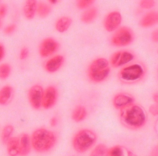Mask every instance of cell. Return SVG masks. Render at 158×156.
Returning a JSON list of instances; mask_svg holds the SVG:
<instances>
[{
  "mask_svg": "<svg viewBox=\"0 0 158 156\" xmlns=\"http://www.w3.org/2000/svg\"><path fill=\"white\" fill-rule=\"evenodd\" d=\"M120 110L121 122L125 127L137 129L142 127L146 124L147 114L141 106L133 103Z\"/></svg>",
  "mask_w": 158,
  "mask_h": 156,
  "instance_id": "6da1fadb",
  "label": "cell"
},
{
  "mask_svg": "<svg viewBox=\"0 0 158 156\" xmlns=\"http://www.w3.org/2000/svg\"><path fill=\"white\" fill-rule=\"evenodd\" d=\"M57 138L53 132L45 129L36 130L31 137L33 147L37 151L44 152L50 150L55 145Z\"/></svg>",
  "mask_w": 158,
  "mask_h": 156,
  "instance_id": "7a4b0ae2",
  "label": "cell"
},
{
  "mask_svg": "<svg viewBox=\"0 0 158 156\" xmlns=\"http://www.w3.org/2000/svg\"><path fill=\"white\" fill-rule=\"evenodd\" d=\"M97 140V136L94 131L87 129H82L74 137L73 146L77 152L84 153L94 145Z\"/></svg>",
  "mask_w": 158,
  "mask_h": 156,
  "instance_id": "3957f363",
  "label": "cell"
},
{
  "mask_svg": "<svg viewBox=\"0 0 158 156\" xmlns=\"http://www.w3.org/2000/svg\"><path fill=\"white\" fill-rule=\"evenodd\" d=\"M110 69L108 61L104 58L94 61L90 65L89 70L90 79L94 82H102L109 77Z\"/></svg>",
  "mask_w": 158,
  "mask_h": 156,
  "instance_id": "277c9868",
  "label": "cell"
},
{
  "mask_svg": "<svg viewBox=\"0 0 158 156\" xmlns=\"http://www.w3.org/2000/svg\"><path fill=\"white\" fill-rule=\"evenodd\" d=\"M144 71L138 64L130 65L123 68L119 74L121 81L124 83H131L140 80L144 76Z\"/></svg>",
  "mask_w": 158,
  "mask_h": 156,
  "instance_id": "5b68a950",
  "label": "cell"
},
{
  "mask_svg": "<svg viewBox=\"0 0 158 156\" xmlns=\"http://www.w3.org/2000/svg\"><path fill=\"white\" fill-rule=\"evenodd\" d=\"M133 40L132 32L129 29L123 27L115 33L112 38V42L115 46H123L129 44Z\"/></svg>",
  "mask_w": 158,
  "mask_h": 156,
  "instance_id": "8992f818",
  "label": "cell"
},
{
  "mask_svg": "<svg viewBox=\"0 0 158 156\" xmlns=\"http://www.w3.org/2000/svg\"><path fill=\"white\" fill-rule=\"evenodd\" d=\"M44 91L42 87L39 85H34L30 89L28 93L29 100L35 109H39L42 105Z\"/></svg>",
  "mask_w": 158,
  "mask_h": 156,
  "instance_id": "52a82bcc",
  "label": "cell"
},
{
  "mask_svg": "<svg viewBox=\"0 0 158 156\" xmlns=\"http://www.w3.org/2000/svg\"><path fill=\"white\" fill-rule=\"evenodd\" d=\"M58 97L56 88L52 86L48 87L44 91L42 105L46 109L53 107L56 103Z\"/></svg>",
  "mask_w": 158,
  "mask_h": 156,
  "instance_id": "ba28073f",
  "label": "cell"
},
{
  "mask_svg": "<svg viewBox=\"0 0 158 156\" xmlns=\"http://www.w3.org/2000/svg\"><path fill=\"white\" fill-rule=\"evenodd\" d=\"M60 47L59 43L52 38H47L42 43L40 47V54L43 57H47L55 53Z\"/></svg>",
  "mask_w": 158,
  "mask_h": 156,
  "instance_id": "9c48e42d",
  "label": "cell"
},
{
  "mask_svg": "<svg viewBox=\"0 0 158 156\" xmlns=\"http://www.w3.org/2000/svg\"><path fill=\"white\" fill-rule=\"evenodd\" d=\"M134 57V55L128 51H118L112 56L111 63L114 67H120L132 61Z\"/></svg>",
  "mask_w": 158,
  "mask_h": 156,
  "instance_id": "30bf717a",
  "label": "cell"
},
{
  "mask_svg": "<svg viewBox=\"0 0 158 156\" xmlns=\"http://www.w3.org/2000/svg\"><path fill=\"white\" fill-rule=\"evenodd\" d=\"M121 21V16L118 12L115 11L109 14L104 23L105 29L109 32H113L118 28Z\"/></svg>",
  "mask_w": 158,
  "mask_h": 156,
  "instance_id": "8fae6325",
  "label": "cell"
},
{
  "mask_svg": "<svg viewBox=\"0 0 158 156\" xmlns=\"http://www.w3.org/2000/svg\"><path fill=\"white\" fill-rule=\"evenodd\" d=\"M135 99L131 95L128 93H121L117 94L113 100L114 107L120 109L134 103Z\"/></svg>",
  "mask_w": 158,
  "mask_h": 156,
  "instance_id": "7c38bea8",
  "label": "cell"
},
{
  "mask_svg": "<svg viewBox=\"0 0 158 156\" xmlns=\"http://www.w3.org/2000/svg\"><path fill=\"white\" fill-rule=\"evenodd\" d=\"M64 59L61 55L56 56L49 60L46 63L45 68L47 71L53 73L57 71L61 67Z\"/></svg>",
  "mask_w": 158,
  "mask_h": 156,
  "instance_id": "4fadbf2b",
  "label": "cell"
},
{
  "mask_svg": "<svg viewBox=\"0 0 158 156\" xmlns=\"http://www.w3.org/2000/svg\"><path fill=\"white\" fill-rule=\"evenodd\" d=\"M20 138V151L19 154L26 155L28 154L31 150V140L27 134H23Z\"/></svg>",
  "mask_w": 158,
  "mask_h": 156,
  "instance_id": "5bb4252c",
  "label": "cell"
},
{
  "mask_svg": "<svg viewBox=\"0 0 158 156\" xmlns=\"http://www.w3.org/2000/svg\"><path fill=\"white\" fill-rule=\"evenodd\" d=\"M7 144V151L9 155L13 156L19 154L20 151L19 137H11Z\"/></svg>",
  "mask_w": 158,
  "mask_h": 156,
  "instance_id": "9a60e30c",
  "label": "cell"
},
{
  "mask_svg": "<svg viewBox=\"0 0 158 156\" xmlns=\"http://www.w3.org/2000/svg\"><path fill=\"white\" fill-rule=\"evenodd\" d=\"M37 9V2L29 0L26 2L23 8V12L26 18L31 19L34 17Z\"/></svg>",
  "mask_w": 158,
  "mask_h": 156,
  "instance_id": "2e32d148",
  "label": "cell"
},
{
  "mask_svg": "<svg viewBox=\"0 0 158 156\" xmlns=\"http://www.w3.org/2000/svg\"><path fill=\"white\" fill-rule=\"evenodd\" d=\"M158 21V14L154 11L147 13L144 16L140 22L142 27H148L155 24Z\"/></svg>",
  "mask_w": 158,
  "mask_h": 156,
  "instance_id": "e0dca14e",
  "label": "cell"
},
{
  "mask_svg": "<svg viewBox=\"0 0 158 156\" xmlns=\"http://www.w3.org/2000/svg\"><path fill=\"white\" fill-rule=\"evenodd\" d=\"M13 94V90L10 86H6L0 92V103L3 105H6L11 100Z\"/></svg>",
  "mask_w": 158,
  "mask_h": 156,
  "instance_id": "ac0fdd59",
  "label": "cell"
},
{
  "mask_svg": "<svg viewBox=\"0 0 158 156\" xmlns=\"http://www.w3.org/2000/svg\"><path fill=\"white\" fill-rule=\"evenodd\" d=\"M87 115V111L85 108L82 106L77 107L73 111L72 117L76 122H80L84 120Z\"/></svg>",
  "mask_w": 158,
  "mask_h": 156,
  "instance_id": "d6986e66",
  "label": "cell"
},
{
  "mask_svg": "<svg viewBox=\"0 0 158 156\" xmlns=\"http://www.w3.org/2000/svg\"><path fill=\"white\" fill-rule=\"evenodd\" d=\"M72 22V20L70 18L62 17L57 21L56 24V29L60 32H65L68 29Z\"/></svg>",
  "mask_w": 158,
  "mask_h": 156,
  "instance_id": "ffe728a7",
  "label": "cell"
},
{
  "mask_svg": "<svg viewBox=\"0 0 158 156\" xmlns=\"http://www.w3.org/2000/svg\"><path fill=\"white\" fill-rule=\"evenodd\" d=\"M98 13V10L96 8L93 7L90 8L83 13L81 16V20L85 23H90L96 19Z\"/></svg>",
  "mask_w": 158,
  "mask_h": 156,
  "instance_id": "44dd1931",
  "label": "cell"
},
{
  "mask_svg": "<svg viewBox=\"0 0 158 156\" xmlns=\"http://www.w3.org/2000/svg\"><path fill=\"white\" fill-rule=\"evenodd\" d=\"M127 150L120 145L114 146L108 149L107 156H118L126 155L125 151Z\"/></svg>",
  "mask_w": 158,
  "mask_h": 156,
  "instance_id": "7402d4cb",
  "label": "cell"
},
{
  "mask_svg": "<svg viewBox=\"0 0 158 156\" xmlns=\"http://www.w3.org/2000/svg\"><path fill=\"white\" fill-rule=\"evenodd\" d=\"M14 131L13 127L11 125H7L4 129L2 133V139L3 143L7 144Z\"/></svg>",
  "mask_w": 158,
  "mask_h": 156,
  "instance_id": "603a6c76",
  "label": "cell"
},
{
  "mask_svg": "<svg viewBox=\"0 0 158 156\" xmlns=\"http://www.w3.org/2000/svg\"><path fill=\"white\" fill-rule=\"evenodd\" d=\"M108 149L106 145L100 144L97 145L91 152V156H107Z\"/></svg>",
  "mask_w": 158,
  "mask_h": 156,
  "instance_id": "cb8c5ba5",
  "label": "cell"
},
{
  "mask_svg": "<svg viewBox=\"0 0 158 156\" xmlns=\"http://www.w3.org/2000/svg\"><path fill=\"white\" fill-rule=\"evenodd\" d=\"M37 11L40 16L42 18H44L50 13L51 8L46 3H40L38 5Z\"/></svg>",
  "mask_w": 158,
  "mask_h": 156,
  "instance_id": "d4e9b609",
  "label": "cell"
},
{
  "mask_svg": "<svg viewBox=\"0 0 158 156\" xmlns=\"http://www.w3.org/2000/svg\"><path fill=\"white\" fill-rule=\"evenodd\" d=\"M10 66L7 64H3L0 67V77L3 80L7 78L10 75Z\"/></svg>",
  "mask_w": 158,
  "mask_h": 156,
  "instance_id": "484cf974",
  "label": "cell"
},
{
  "mask_svg": "<svg viewBox=\"0 0 158 156\" xmlns=\"http://www.w3.org/2000/svg\"><path fill=\"white\" fill-rule=\"evenodd\" d=\"M94 2V1H93V0L78 1L77 2V6L79 9H84L91 5Z\"/></svg>",
  "mask_w": 158,
  "mask_h": 156,
  "instance_id": "4316f807",
  "label": "cell"
},
{
  "mask_svg": "<svg viewBox=\"0 0 158 156\" xmlns=\"http://www.w3.org/2000/svg\"><path fill=\"white\" fill-rule=\"evenodd\" d=\"M153 1H142L140 3L141 6L145 9H149L152 8L155 5Z\"/></svg>",
  "mask_w": 158,
  "mask_h": 156,
  "instance_id": "83f0119b",
  "label": "cell"
},
{
  "mask_svg": "<svg viewBox=\"0 0 158 156\" xmlns=\"http://www.w3.org/2000/svg\"><path fill=\"white\" fill-rule=\"evenodd\" d=\"M16 28V25L13 24L8 26L4 30V33L7 35H10L13 33Z\"/></svg>",
  "mask_w": 158,
  "mask_h": 156,
  "instance_id": "f1b7e54d",
  "label": "cell"
},
{
  "mask_svg": "<svg viewBox=\"0 0 158 156\" xmlns=\"http://www.w3.org/2000/svg\"><path fill=\"white\" fill-rule=\"evenodd\" d=\"M29 54V50L27 48H23L20 52V58L21 60L25 59L27 57Z\"/></svg>",
  "mask_w": 158,
  "mask_h": 156,
  "instance_id": "f546056e",
  "label": "cell"
},
{
  "mask_svg": "<svg viewBox=\"0 0 158 156\" xmlns=\"http://www.w3.org/2000/svg\"><path fill=\"white\" fill-rule=\"evenodd\" d=\"M7 7L6 5H2L0 9V15L1 18H3L5 16L7 13Z\"/></svg>",
  "mask_w": 158,
  "mask_h": 156,
  "instance_id": "4dcf8cb0",
  "label": "cell"
},
{
  "mask_svg": "<svg viewBox=\"0 0 158 156\" xmlns=\"http://www.w3.org/2000/svg\"><path fill=\"white\" fill-rule=\"evenodd\" d=\"M149 111L151 114L154 116H156L158 114V106L156 104L151 106L149 109Z\"/></svg>",
  "mask_w": 158,
  "mask_h": 156,
  "instance_id": "1f68e13d",
  "label": "cell"
},
{
  "mask_svg": "<svg viewBox=\"0 0 158 156\" xmlns=\"http://www.w3.org/2000/svg\"><path fill=\"white\" fill-rule=\"evenodd\" d=\"M5 54V50L2 44L0 45V60L2 61L4 58Z\"/></svg>",
  "mask_w": 158,
  "mask_h": 156,
  "instance_id": "d6a6232c",
  "label": "cell"
},
{
  "mask_svg": "<svg viewBox=\"0 0 158 156\" xmlns=\"http://www.w3.org/2000/svg\"><path fill=\"white\" fill-rule=\"evenodd\" d=\"M57 119L56 117H52L50 120L51 125L52 127L55 126L57 125Z\"/></svg>",
  "mask_w": 158,
  "mask_h": 156,
  "instance_id": "836d02e7",
  "label": "cell"
},
{
  "mask_svg": "<svg viewBox=\"0 0 158 156\" xmlns=\"http://www.w3.org/2000/svg\"><path fill=\"white\" fill-rule=\"evenodd\" d=\"M152 39L154 41L156 42L158 41V32L157 31L154 32L152 35Z\"/></svg>",
  "mask_w": 158,
  "mask_h": 156,
  "instance_id": "e575fe53",
  "label": "cell"
},
{
  "mask_svg": "<svg viewBox=\"0 0 158 156\" xmlns=\"http://www.w3.org/2000/svg\"><path fill=\"white\" fill-rule=\"evenodd\" d=\"M49 1L51 4H53L56 3L58 2V1H56V0H50Z\"/></svg>",
  "mask_w": 158,
  "mask_h": 156,
  "instance_id": "d590c367",
  "label": "cell"
},
{
  "mask_svg": "<svg viewBox=\"0 0 158 156\" xmlns=\"http://www.w3.org/2000/svg\"><path fill=\"white\" fill-rule=\"evenodd\" d=\"M153 99L156 102H157L158 101V95L156 94L154 95L153 96Z\"/></svg>",
  "mask_w": 158,
  "mask_h": 156,
  "instance_id": "8d00e7d4",
  "label": "cell"
}]
</instances>
